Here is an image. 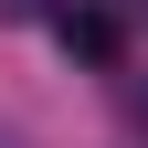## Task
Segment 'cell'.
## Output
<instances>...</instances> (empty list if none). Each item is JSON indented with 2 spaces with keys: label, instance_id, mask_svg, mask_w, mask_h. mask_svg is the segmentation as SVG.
<instances>
[{
  "label": "cell",
  "instance_id": "obj_2",
  "mask_svg": "<svg viewBox=\"0 0 148 148\" xmlns=\"http://www.w3.org/2000/svg\"><path fill=\"white\" fill-rule=\"evenodd\" d=\"M0 148H21V138H11V127H0Z\"/></svg>",
  "mask_w": 148,
  "mask_h": 148
},
{
  "label": "cell",
  "instance_id": "obj_1",
  "mask_svg": "<svg viewBox=\"0 0 148 148\" xmlns=\"http://www.w3.org/2000/svg\"><path fill=\"white\" fill-rule=\"evenodd\" d=\"M64 42H74V53H95V64H106V53H116V21H106V11H64Z\"/></svg>",
  "mask_w": 148,
  "mask_h": 148
}]
</instances>
